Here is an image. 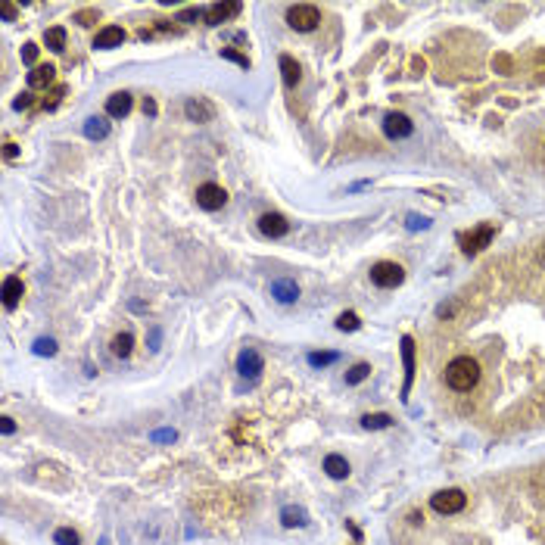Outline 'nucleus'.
I'll return each mask as SVG.
<instances>
[{"label":"nucleus","instance_id":"nucleus-1","mask_svg":"<svg viewBox=\"0 0 545 545\" xmlns=\"http://www.w3.org/2000/svg\"><path fill=\"white\" fill-rule=\"evenodd\" d=\"M477 380H480V364H477L470 355L452 358L449 368H445V383H449L455 393H468V389H474Z\"/></svg>","mask_w":545,"mask_h":545},{"label":"nucleus","instance_id":"nucleus-2","mask_svg":"<svg viewBox=\"0 0 545 545\" xmlns=\"http://www.w3.org/2000/svg\"><path fill=\"white\" fill-rule=\"evenodd\" d=\"M318 22H321V13L312 3H296V7L287 10V26L293 28V32H315Z\"/></svg>","mask_w":545,"mask_h":545},{"label":"nucleus","instance_id":"nucleus-3","mask_svg":"<svg viewBox=\"0 0 545 545\" xmlns=\"http://www.w3.org/2000/svg\"><path fill=\"white\" fill-rule=\"evenodd\" d=\"M464 505H468V495H464L461 489H439L430 499V508L436 514H458Z\"/></svg>","mask_w":545,"mask_h":545},{"label":"nucleus","instance_id":"nucleus-4","mask_svg":"<svg viewBox=\"0 0 545 545\" xmlns=\"http://www.w3.org/2000/svg\"><path fill=\"white\" fill-rule=\"evenodd\" d=\"M402 277H405V271H402V265H396V262H377L374 268H371V281L383 290L399 287Z\"/></svg>","mask_w":545,"mask_h":545},{"label":"nucleus","instance_id":"nucleus-5","mask_svg":"<svg viewBox=\"0 0 545 545\" xmlns=\"http://www.w3.org/2000/svg\"><path fill=\"white\" fill-rule=\"evenodd\" d=\"M225 203H228V194L219 184H203V187H196V206L206 209V212H215V209H221Z\"/></svg>","mask_w":545,"mask_h":545},{"label":"nucleus","instance_id":"nucleus-6","mask_svg":"<svg viewBox=\"0 0 545 545\" xmlns=\"http://www.w3.org/2000/svg\"><path fill=\"white\" fill-rule=\"evenodd\" d=\"M412 131H414L412 119H408V116H402V113H389L387 119H383V134H387L389 140L412 138Z\"/></svg>","mask_w":545,"mask_h":545},{"label":"nucleus","instance_id":"nucleus-7","mask_svg":"<svg viewBox=\"0 0 545 545\" xmlns=\"http://www.w3.org/2000/svg\"><path fill=\"white\" fill-rule=\"evenodd\" d=\"M492 237H495V228L492 225H483V228H477L474 234H464V237H461L464 256H477L483 246H489V240H492Z\"/></svg>","mask_w":545,"mask_h":545},{"label":"nucleus","instance_id":"nucleus-8","mask_svg":"<svg viewBox=\"0 0 545 545\" xmlns=\"http://www.w3.org/2000/svg\"><path fill=\"white\" fill-rule=\"evenodd\" d=\"M259 231H262L265 237L277 240V237H284V234L290 231V221L284 219V215H277V212H265L262 219H259Z\"/></svg>","mask_w":545,"mask_h":545},{"label":"nucleus","instance_id":"nucleus-9","mask_svg":"<svg viewBox=\"0 0 545 545\" xmlns=\"http://www.w3.org/2000/svg\"><path fill=\"white\" fill-rule=\"evenodd\" d=\"M262 368H265V362H262V355H259L256 349H243L237 355V371L243 377H250V380H256V377L262 374Z\"/></svg>","mask_w":545,"mask_h":545},{"label":"nucleus","instance_id":"nucleus-10","mask_svg":"<svg viewBox=\"0 0 545 545\" xmlns=\"http://www.w3.org/2000/svg\"><path fill=\"white\" fill-rule=\"evenodd\" d=\"M122 41H125V32H122L119 26H107L97 32L94 47L97 50H113V47H122Z\"/></svg>","mask_w":545,"mask_h":545},{"label":"nucleus","instance_id":"nucleus-11","mask_svg":"<svg viewBox=\"0 0 545 545\" xmlns=\"http://www.w3.org/2000/svg\"><path fill=\"white\" fill-rule=\"evenodd\" d=\"M128 113H131V94H125V91L109 94V100H107V116H109V119H125Z\"/></svg>","mask_w":545,"mask_h":545},{"label":"nucleus","instance_id":"nucleus-12","mask_svg":"<svg viewBox=\"0 0 545 545\" xmlns=\"http://www.w3.org/2000/svg\"><path fill=\"white\" fill-rule=\"evenodd\" d=\"M184 113H187L190 122H212L215 109H212V103H206L203 97H196V100H187V103H184Z\"/></svg>","mask_w":545,"mask_h":545},{"label":"nucleus","instance_id":"nucleus-13","mask_svg":"<svg viewBox=\"0 0 545 545\" xmlns=\"http://www.w3.org/2000/svg\"><path fill=\"white\" fill-rule=\"evenodd\" d=\"M237 13H240V3H215V7L206 10V26H221V22H228Z\"/></svg>","mask_w":545,"mask_h":545},{"label":"nucleus","instance_id":"nucleus-14","mask_svg":"<svg viewBox=\"0 0 545 545\" xmlns=\"http://www.w3.org/2000/svg\"><path fill=\"white\" fill-rule=\"evenodd\" d=\"M271 296H275L277 302H284V306H287V302L299 299V287H296L293 281H287V277H281V281L271 284Z\"/></svg>","mask_w":545,"mask_h":545},{"label":"nucleus","instance_id":"nucleus-15","mask_svg":"<svg viewBox=\"0 0 545 545\" xmlns=\"http://www.w3.org/2000/svg\"><path fill=\"white\" fill-rule=\"evenodd\" d=\"M22 293H26V287H22L19 277H7V281H3V306H7V308L19 306Z\"/></svg>","mask_w":545,"mask_h":545},{"label":"nucleus","instance_id":"nucleus-16","mask_svg":"<svg viewBox=\"0 0 545 545\" xmlns=\"http://www.w3.org/2000/svg\"><path fill=\"white\" fill-rule=\"evenodd\" d=\"M107 134H109L107 116H91V119L84 122V138H88V140H103Z\"/></svg>","mask_w":545,"mask_h":545},{"label":"nucleus","instance_id":"nucleus-17","mask_svg":"<svg viewBox=\"0 0 545 545\" xmlns=\"http://www.w3.org/2000/svg\"><path fill=\"white\" fill-rule=\"evenodd\" d=\"M53 78H57L53 66H35L28 72V88H47V84H53Z\"/></svg>","mask_w":545,"mask_h":545},{"label":"nucleus","instance_id":"nucleus-18","mask_svg":"<svg viewBox=\"0 0 545 545\" xmlns=\"http://www.w3.org/2000/svg\"><path fill=\"white\" fill-rule=\"evenodd\" d=\"M324 470H327V477H333V480H346V477H349V461H346L343 455H327Z\"/></svg>","mask_w":545,"mask_h":545},{"label":"nucleus","instance_id":"nucleus-19","mask_svg":"<svg viewBox=\"0 0 545 545\" xmlns=\"http://www.w3.org/2000/svg\"><path fill=\"white\" fill-rule=\"evenodd\" d=\"M281 72H284V84H287V88H296V84H299L302 69H299V63H296L293 57H287V53L281 57Z\"/></svg>","mask_w":545,"mask_h":545},{"label":"nucleus","instance_id":"nucleus-20","mask_svg":"<svg viewBox=\"0 0 545 545\" xmlns=\"http://www.w3.org/2000/svg\"><path fill=\"white\" fill-rule=\"evenodd\" d=\"M402 358H405V393H408V387H412V374H414V343H412V337L402 340Z\"/></svg>","mask_w":545,"mask_h":545},{"label":"nucleus","instance_id":"nucleus-21","mask_svg":"<svg viewBox=\"0 0 545 545\" xmlns=\"http://www.w3.org/2000/svg\"><path fill=\"white\" fill-rule=\"evenodd\" d=\"M281 520H284V526H306L308 524V514L302 511V508H284Z\"/></svg>","mask_w":545,"mask_h":545},{"label":"nucleus","instance_id":"nucleus-22","mask_svg":"<svg viewBox=\"0 0 545 545\" xmlns=\"http://www.w3.org/2000/svg\"><path fill=\"white\" fill-rule=\"evenodd\" d=\"M44 41H47V47L50 50H57V53H63L66 50V28H47V35H44Z\"/></svg>","mask_w":545,"mask_h":545},{"label":"nucleus","instance_id":"nucleus-23","mask_svg":"<svg viewBox=\"0 0 545 545\" xmlns=\"http://www.w3.org/2000/svg\"><path fill=\"white\" fill-rule=\"evenodd\" d=\"M389 424H393V418H389V414H364V418H362L364 430H387Z\"/></svg>","mask_w":545,"mask_h":545},{"label":"nucleus","instance_id":"nucleus-24","mask_svg":"<svg viewBox=\"0 0 545 545\" xmlns=\"http://www.w3.org/2000/svg\"><path fill=\"white\" fill-rule=\"evenodd\" d=\"M131 346H134V337H131V333H119V337L113 340V355H119V358L131 355Z\"/></svg>","mask_w":545,"mask_h":545},{"label":"nucleus","instance_id":"nucleus-25","mask_svg":"<svg viewBox=\"0 0 545 545\" xmlns=\"http://www.w3.org/2000/svg\"><path fill=\"white\" fill-rule=\"evenodd\" d=\"M371 374V364H364V362H358L355 368L349 371V374H346V383H349V387H355V383H362L364 377Z\"/></svg>","mask_w":545,"mask_h":545},{"label":"nucleus","instance_id":"nucleus-26","mask_svg":"<svg viewBox=\"0 0 545 545\" xmlns=\"http://www.w3.org/2000/svg\"><path fill=\"white\" fill-rule=\"evenodd\" d=\"M337 362V352H308V364L312 368H324V364Z\"/></svg>","mask_w":545,"mask_h":545},{"label":"nucleus","instance_id":"nucleus-27","mask_svg":"<svg viewBox=\"0 0 545 545\" xmlns=\"http://www.w3.org/2000/svg\"><path fill=\"white\" fill-rule=\"evenodd\" d=\"M35 355H57V340L50 337L35 340Z\"/></svg>","mask_w":545,"mask_h":545},{"label":"nucleus","instance_id":"nucleus-28","mask_svg":"<svg viewBox=\"0 0 545 545\" xmlns=\"http://www.w3.org/2000/svg\"><path fill=\"white\" fill-rule=\"evenodd\" d=\"M337 327H340V331H358V327H362V321H358L355 312H343L337 318Z\"/></svg>","mask_w":545,"mask_h":545},{"label":"nucleus","instance_id":"nucleus-29","mask_svg":"<svg viewBox=\"0 0 545 545\" xmlns=\"http://www.w3.org/2000/svg\"><path fill=\"white\" fill-rule=\"evenodd\" d=\"M53 542L57 545H78V533L69 530V526H63V530L53 533Z\"/></svg>","mask_w":545,"mask_h":545},{"label":"nucleus","instance_id":"nucleus-30","mask_svg":"<svg viewBox=\"0 0 545 545\" xmlns=\"http://www.w3.org/2000/svg\"><path fill=\"white\" fill-rule=\"evenodd\" d=\"M22 59H26L28 66H35V59H38V47H35V44H26V47H22Z\"/></svg>","mask_w":545,"mask_h":545},{"label":"nucleus","instance_id":"nucleus-31","mask_svg":"<svg viewBox=\"0 0 545 545\" xmlns=\"http://www.w3.org/2000/svg\"><path fill=\"white\" fill-rule=\"evenodd\" d=\"M221 57H225V59H234V63L243 66V69H250V59L240 57V53H234V50H221Z\"/></svg>","mask_w":545,"mask_h":545},{"label":"nucleus","instance_id":"nucleus-32","mask_svg":"<svg viewBox=\"0 0 545 545\" xmlns=\"http://www.w3.org/2000/svg\"><path fill=\"white\" fill-rule=\"evenodd\" d=\"M75 19H78V26H94V22H97V13H94V10H84V13H78Z\"/></svg>","mask_w":545,"mask_h":545},{"label":"nucleus","instance_id":"nucleus-33","mask_svg":"<svg viewBox=\"0 0 545 545\" xmlns=\"http://www.w3.org/2000/svg\"><path fill=\"white\" fill-rule=\"evenodd\" d=\"M28 107H32V94H19L13 100V109H28Z\"/></svg>","mask_w":545,"mask_h":545},{"label":"nucleus","instance_id":"nucleus-34","mask_svg":"<svg viewBox=\"0 0 545 545\" xmlns=\"http://www.w3.org/2000/svg\"><path fill=\"white\" fill-rule=\"evenodd\" d=\"M203 16V10H184L181 16H178V22H194V19H200Z\"/></svg>","mask_w":545,"mask_h":545},{"label":"nucleus","instance_id":"nucleus-35","mask_svg":"<svg viewBox=\"0 0 545 545\" xmlns=\"http://www.w3.org/2000/svg\"><path fill=\"white\" fill-rule=\"evenodd\" d=\"M63 94H66V88H57V91L50 94V100H44V107H47V109H53V107L59 103V97H63Z\"/></svg>","mask_w":545,"mask_h":545},{"label":"nucleus","instance_id":"nucleus-36","mask_svg":"<svg viewBox=\"0 0 545 545\" xmlns=\"http://www.w3.org/2000/svg\"><path fill=\"white\" fill-rule=\"evenodd\" d=\"M408 228L418 231V228H427V219H418V215H408Z\"/></svg>","mask_w":545,"mask_h":545},{"label":"nucleus","instance_id":"nucleus-37","mask_svg":"<svg viewBox=\"0 0 545 545\" xmlns=\"http://www.w3.org/2000/svg\"><path fill=\"white\" fill-rule=\"evenodd\" d=\"M16 13H19L16 3H3V19H16Z\"/></svg>","mask_w":545,"mask_h":545},{"label":"nucleus","instance_id":"nucleus-38","mask_svg":"<svg viewBox=\"0 0 545 545\" xmlns=\"http://www.w3.org/2000/svg\"><path fill=\"white\" fill-rule=\"evenodd\" d=\"M0 430H3V433H7V436H10V433H13V430H16V424H13V418H3V424H0Z\"/></svg>","mask_w":545,"mask_h":545},{"label":"nucleus","instance_id":"nucleus-39","mask_svg":"<svg viewBox=\"0 0 545 545\" xmlns=\"http://www.w3.org/2000/svg\"><path fill=\"white\" fill-rule=\"evenodd\" d=\"M144 113H147V116H156V103H153V100H144Z\"/></svg>","mask_w":545,"mask_h":545}]
</instances>
